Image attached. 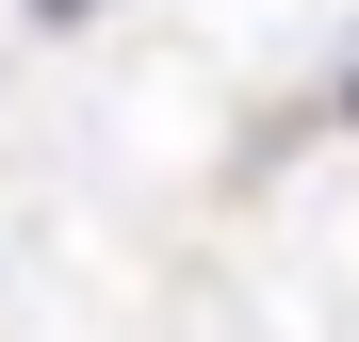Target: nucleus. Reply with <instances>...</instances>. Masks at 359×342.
I'll list each match as a JSON object with an SVG mask.
<instances>
[]
</instances>
